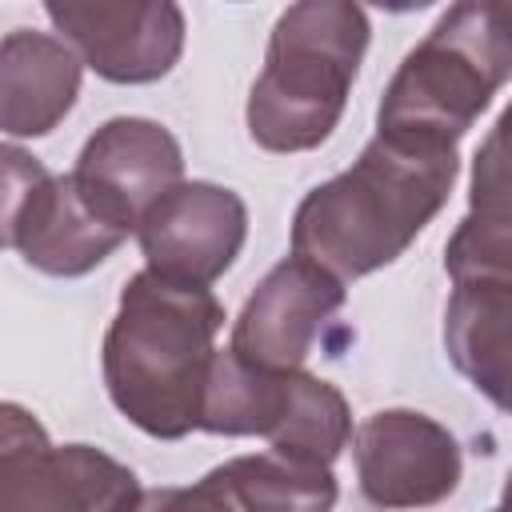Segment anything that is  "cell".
Instances as JSON below:
<instances>
[{
    "label": "cell",
    "mask_w": 512,
    "mask_h": 512,
    "mask_svg": "<svg viewBox=\"0 0 512 512\" xmlns=\"http://www.w3.org/2000/svg\"><path fill=\"white\" fill-rule=\"evenodd\" d=\"M136 240L148 272L208 288L236 264L248 240V204L224 184L180 180L140 216Z\"/></svg>",
    "instance_id": "obj_6"
},
{
    "label": "cell",
    "mask_w": 512,
    "mask_h": 512,
    "mask_svg": "<svg viewBox=\"0 0 512 512\" xmlns=\"http://www.w3.org/2000/svg\"><path fill=\"white\" fill-rule=\"evenodd\" d=\"M72 176L128 232L140 216L184 180L180 140L148 116H112L80 148Z\"/></svg>",
    "instance_id": "obj_10"
},
{
    "label": "cell",
    "mask_w": 512,
    "mask_h": 512,
    "mask_svg": "<svg viewBox=\"0 0 512 512\" xmlns=\"http://www.w3.org/2000/svg\"><path fill=\"white\" fill-rule=\"evenodd\" d=\"M128 236L132 232L120 228L80 188L72 172H60V176H48L24 204L12 248L24 256L28 268L72 280L100 268Z\"/></svg>",
    "instance_id": "obj_11"
},
{
    "label": "cell",
    "mask_w": 512,
    "mask_h": 512,
    "mask_svg": "<svg viewBox=\"0 0 512 512\" xmlns=\"http://www.w3.org/2000/svg\"><path fill=\"white\" fill-rule=\"evenodd\" d=\"M344 300L348 292L336 276L300 256H288L276 268H268V276L244 300L232 324L228 352L264 372L304 368L324 328L344 308Z\"/></svg>",
    "instance_id": "obj_8"
},
{
    "label": "cell",
    "mask_w": 512,
    "mask_h": 512,
    "mask_svg": "<svg viewBox=\"0 0 512 512\" xmlns=\"http://www.w3.org/2000/svg\"><path fill=\"white\" fill-rule=\"evenodd\" d=\"M220 328L224 304L212 288L176 284L148 268L128 276L100 348L116 412L156 440L196 432Z\"/></svg>",
    "instance_id": "obj_2"
},
{
    "label": "cell",
    "mask_w": 512,
    "mask_h": 512,
    "mask_svg": "<svg viewBox=\"0 0 512 512\" xmlns=\"http://www.w3.org/2000/svg\"><path fill=\"white\" fill-rule=\"evenodd\" d=\"M132 512H236V504L204 472L196 484H184V488H148V492H140Z\"/></svg>",
    "instance_id": "obj_19"
},
{
    "label": "cell",
    "mask_w": 512,
    "mask_h": 512,
    "mask_svg": "<svg viewBox=\"0 0 512 512\" xmlns=\"http://www.w3.org/2000/svg\"><path fill=\"white\" fill-rule=\"evenodd\" d=\"M40 432H48V428L36 420L32 408H24V404H16V400H0V452H8L12 444L32 440V436H40Z\"/></svg>",
    "instance_id": "obj_20"
},
{
    "label": "cell",
    "mask_w": 512,
    "mask_h": 512,
    "mask_svg": "<svg viewBox=\"0 0 512 512\" xmlns=\"http://www.w3.org/2000/svg\"><path fill=\"white\" fill-rule=\"evenodd\" d=\"M512 76L508 8L496 0L452 4L388 80L376 132L456 144Z\"/></svg>",
    "instance_id": "obj_4"
},
{
    "label": "cell",
    "mask_w": 512,
    "mask_h": 512,
    "mask_svg": "<svg viewBox=\"0 0 512 512\" xmlns=\"http://www.w3.org/2000/svg\"><path fill=\"white\" fill-rule=\"evenodd\" d=\"M508 332H512V280L452 284L444 308L448 360L500 412L508 408Z\"/></svg>",
    "instance_id": "obj_14"
},
{
    "label": "cell",
    "mask_w": 512,
    "mask_h": 512,
    "mask_svg": "<svg viewBox=\"0 0 512 512\" xmlns=\"http://www.w3.org/2000/svg\"><path fill=\"white\" fill-rule=\"evenodd\" d=\"M84 64L52 32L16 28L0 40V132L48 136L80 96Z\"/></svg>",
    "instance_id": "obj_12"
},
{
    "label": "cell",
    "mask_w": 512,
    "mask_h": 512,
    "mask_svg": "<svg viewBox=\"0 0 512 512\" xmlns=\"http://www.w3.org/2000/svg\"><path fill=\"white\" fill-rule=\"evenodd\" d=\"M52 172L20 144H0V248H12L24 204Z\"/></svg>",
    "instance_id": "obj_18"
},
{
    "label": "cell",
    "mask_w": 512,
    "mask_h": 512,
    "mask_svg": "<svg viewBox=\"0 0 512 512\" xmlns=\"http://www.w3.org/2000/svg\"><path fill=\"white\" fill-rule=\"evenodd\" d=\"M60 40L112 84H152L184 52V8L172 0H48Z\"/></svg>",
    "instance_id": "obj_5"
},
{
    "label": "cell",
    "mask_w": 512,
    "mask_h": 512,
    "mask_svg": "<svg viewBox=\"0 0 512 512\" xmlns=\"http://www.w3.org/2000/svg\"><path fill=\"white\" fill-rule=\"evenodd\" d=\"M368 36V12L352 0H300L284 8L248 92V136L264 152L320 148L344 116Z\"/></svg>",
    "instance_id": "obj_3"
},
{
    "label": "cell",
    "mask_w": 512,
    "mask_h": 512,
    "mask_svg": "<svg viewBox=\"0 0 512 512\" xmlns=\"http://www.w3.org/2000/svg\"><path fill=\"white\" fill-rule=\"evenodd\" d=\"M236 512H332L340 484L332 468L284 460L276 452L232 456L208 472Z\"/></svg>",
    "instance_id": "obj_16"
},
{
    "label": "cell",
    "mask_w": 512,
    "mask_h": 512,
    "mask_svg": "<svg viewBox=\"0 0 512 512\" xmlns=\"http://www.w3.org/2000/svg\"><path fill=\"white\" fill-rule=\"evenodd\" d=\"M348 440H352V412L344 392L296 368L288 380V408L268 436L272 452L284 460L332 468V460L348 448Z\"/></svg>",
    "instance_id": "obj_17"
},
{
    "label": "cell",
    "mask_w": 512,
    "mask_h": 512,
    "mask_svg": "<svg viewBox=\"0 0 512 512\" xmlns=\"http://www.w3.org/2000/svg\"><path fill=\"white\" fill-rule=\"evenodd\" d=\"M508 116L496 120L488 140L476 148L468 216L444 244V272L452 284L468 280H512V212H508V160H504Z\"/></svg>",
    "instance_id": "obj_13"
},
{
    "label": "cell",
    "mask_w": 512,
    "mask_h": 512,
    "mask_svg": "<svg viewBox=\"0 0 512 512\" xmlns=\"http://www.w3.org/2000/svg\"><path fill=\"white\" fill-rule=\"evenodd\" d=\"M356 480L376 508H432L460 488V440L416 408L372 412L356 436Z\"/></svg>",
    "instance_id": "obj_7"
},
{
    "label": "cell",
    "mask_w": 512,
    "mask_h": 512,
    "mask_svg": "<svg viewBox=\"0 0 512 512\" xmlns=\"http://www.w3.org/2000/svg\"><path fill=\"white\" fill-rule=\"evenodd\" d=\"M140 480L92 444H52L48 432L0 452V512H132Z\"/></svg>",
    "instance_id": "obj_9"
},
{
    "label": "cell",
    "mask_w": 512,
    "mask_h": 512,
    "mask_svg": "<svg viewBox=\"0 0 512 512\" xmlns=\"http://www.w3.org/2000/svg\"><path fill=\"white\" fill-rule=\"evenodd\" d=\"M456 144L376 132L352 168L316 184L292 212V256L340 284L400 260L456 184Z\"/></svg>",
    "instance_id": "obj_1"
},
{
    "label": "cell",
    "mask_w": 512,
    "mask_h": 512,
    "mask_svg": "<svg viewBox=\"0 0 512 512\" xmlns=\"http://www.w3.org/2000/svg\"><path fill=\"white\" fill-rule=\"evenodd\" d=\"M296 372V368H292ZM292 372H264L244 360H236L228 348L212 352L204 400H200V424L196 432L212 436H272L288 408V380Z\"/></svg>",
    "instance_id": "obj_15"
}]
</instances>
